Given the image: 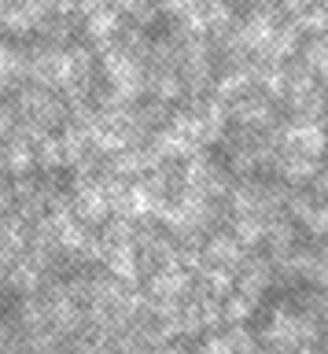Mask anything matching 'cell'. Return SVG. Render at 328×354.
<instances>
[{
  "mask_svg": "<svg viewBox=\"0 0 328 354\" xmlns=\"http://www.w3.org/2000/svg\"><path fill=\"white\" fill-rule=\"evenodd\" d=\"M229 118H236L240 126H247V129H269L273 122H277V111H273L269 104V96L262 100V96H236V100H229Z\"/></svg>",
  "mask_w": 328,
  "mask_h": 354,
  "instance_id": "6da1fadb",
  "label": "cell"
},
{
  "mask_svg": "<svg viewBox=\"0 0 328 354\" xmlns=\"http://www.w3.org/2000/svg\"><path fill=\"white\" fill-rule=\"evenodd\" d=\"M148 292L151 299H184L192 292V273L184 266H162V270L151 273Z\"/></svg>",
  "mask_w": 328,
  "mask_h": 354,
  "instance_id": "7a4b0ae2",
  "label": "cell"
},
{
  "mask_svg": "<svg viewBox=\"0 0 328 354\" xmlns=\"http://www.w3.org/2000/svg\"><path fill=\"white\" fill-rule=\"evenodd\" d=\"M203 259L218 262V266H240L244 262V248H240V240L229 236V232H214V236L203 243Z\"/></svg>",
  "mask_w": 328,
  "mask_h": 354,
  "instance_id": "3957f363",
  "label": "cell"
},
{
  "mask_svg": "<svg viewBox=\"0 0 328 354\" xmlns=\"http://www.w3.org/2000/svg\"><path fill=\"white\" fill-rule=\"evenodd\" d=\"M273 281V262H251L244 273H236V288H240V295L251 299V303H258L262 292L269 288Z\"/></svg>",
  "mask_w": 328,
  "mask_h": 354,
  "instance_id": "277c9868",
  "label": "cell"
},
{
  "mask_svg": "<svg viewBox=\"0 0 328 354\" xmlns=\"http://www.w3.org/2000/svg\"><path fill=\"white\" fill-rule=\"evenodd\" d=\"M273 166H277V170H280V177H284V181H288V185L295 188V185H302V181H310V177L317 174V166H321V162H317V159H313V155H302V151H291V155H280V159H277V162H273Z\"/></svg>",
  "mask_w": 328,
  "mask_h": 354,
  "instance_id": "5b68a950",
  "label": "cell"
},
{
  "mask_svg": "<svg viewBox=\"0 0 328 354\" xmlns=\"http://www.w3.org/2000/svg\"><path fill=\"white\" fill-rule=\"evenodd\" d=\"M299 22H284V26H273V37H269V44H266V59H273V63H280V59H288V55H295L299 52Z\"/></svg>",
  "mask_w": 328,
  "mask_h": 354,
  "instance_id": "8992f818",
  "label": "cell"
},
{
  "mask_svg": "<svg viewBox=\"0 0 328 354\" xmlns=\"http://www.w3.org/2000/svg\"><path fill=\"white\" fill-rule=\"evenodd\" d=\"M151 144H155V151L162 155V159H189L192 151H200V144H195L192 137H184L181 129H162L151 137Z\"/></svg>",
  "mask_w": 328,
  "mask_h": 354,
  "instance_id": "52a82bcc",
  "label": "cell"
},
{
  "mask_svg": "<svg viewBox=\"0 0 328 354\" xmlns=\"http://www.w3.org/2000/svg\"><path fill=\"white\" fill-rule=\"evenodd\" d=\"M122 30V19H118V8H96L85 15V33L93 41H115V33Z\"/></svg>",
  "mask_w": 328,
  "mask_h": 354,
  "instance_id": "ba28073f",
  "label": "cell"
},
{
  "mask_svg": "<svg viewBox=\"0 0 328 354\" xmlns=\"http://www.w3.org/2000/svg\"><path fill=\"white\" fill-rule=\"evenodd\" d=\"M107 170H111L115 177H140L144 174V155H140V144L137 148H118L107 155Z\"/></svg>",
  "mask_w": 328,
  "mask_h": 354,
  "instance_id": "9c48e42d",
  "label": "cell"
},
{
  "mask_svg": "<svg viewBox=\"0 0 328 354\" xmlns=\"http://www.w3.org/2000/svg\"><path fill=\"white\" fill-rule=\"evenodd\" d=\"M266 243H269V251H273V262L284 259V254L295 248V225H291V218L266 221Z\"/></svg>",
  "mask_w": 328,
  "mask_h": 354,
  "instance_id": "30bf717a",
  "label": "cell"
},
{
  "mask_svg": "<svg viewBox=\"0 0 328 354\" xmlns=\"http://www.w3.org/2000/svg\"><path fill=\"white\" fill-rule=\"evenodd\" d=\"M203 284H206V292L211 295H229L236 288V266H218V262H211V266H203Z\"/></svg>",
  "mask_w": 328,
  "mask_h": 354,
  "instance_id": "8fae6325",
  "label": "cell"
},
{
  "mask_svg": "<svg viewBox=\"0 0 328 354\" xmlns=\"http://www.w3.org/2000/svg\"><path fill=\"white\" fill-rule=\"evenodd\" d=\"M233 236L240 240V248H258L266 240V221H262V214H236Z\"/></svg>",
  "mask_w": 328,
  "mask_h": 354,
  "instance_id": "7c38bea8",
  "label": "cell"
},
{
  "mask_svg": "<svg viewBox=\"0 0 328 354\" xmlns=\"http://www.w3.org/2000/svg\"><path fill=\"white\" fill-rule=\"evenodd\" d=\"M8 284H12L15 292L30 295V292H37V288H41V270L26 259V254H23V259H19V262L12 266V270H8Z\"/></svg>",
  "mask_w": 328,
  "mask_h": 354,
  "instance_id": "4fadbf2b",
  "label": "cell"
},
{
  "mask_svg": "<svg viewBox=\"0 0 328 354\" xmlns=\"http://www.w3.org/2000/svg\"><path fill=\"white\" fill-rule=\"evenodd\" d=\"M34 162L41 166V170H63V166H67V155H63V140L59 137H48L45 140H37V151H34Z\"/></svg>",
  "mask_w": 328,
  "mask_h": 354,
  "instance_id": "5bb4252c",
  "label": "cell"
},
{
  "mask_svg": "<svg viewBox=\"0 0 328 354\" xmlns=\"http://www.w3.org/2000/svg\"><path fill=\"white\" fill-rule=\"evenodd\" d=\"M56 240H59V248L63 251H70V254H81L85 248H89V240H93V232L81 225V221H67V225H63L59 232H56Z\"/></svg>",
  "mask_w": 328,
  "mask_h": 354,
  "instance_id": "9a60e30c",
  "label": "cell"
},
{
  "mask_svg": "<svg viewBox=\"0 0 328 354\" xmlns=\"http://www.w3.org/2000/svg\"><path fill=\"white\" fill-rule=\"evenodd\" d=\"M251 88V77H247V71L244 66H236V71H229L225 77H218V85H214V93H218V100H236V96H244Z\"/></svg>",
  "mask_w": 328,
  "mask_h": 354,
  "instance_id": "2e32d148",
  "label": "cell"
},
{
  "mask_svg": "<svg viewBox=\"0 0 328 354\" xmlns=\"http://www.w3.org/2000/svg\"><path fill=\"white\" fill-rule=\"evenodd\" d=\"M4 166H12V174H30L34 170V144H26V140H19L15 137V144L8 148V155H4Z\"/></svg>",
  "mask_w": 328,
  "mask_h": 354,
  "instance_id": "e0dca14e",
  "label": "cell"
},
{
  "mask_svg": "<svg viewBox=\"0 0 328 354\" xmlns=\"http://www.w3.org/2000/svg\"><path fill=\"white\" fill-rule=\"evenodd\" d=\"M251 310H255V303L244 295H222V321H229V325H244V321L251 317Z\"/></svg>",
  "mask_w": 328,
  "mask_h": 354,
  "instance_id": "ac0fdd59",
  "label": "cell"
},
{
  "mask_svg": "<svg viewBox=\"0 0 328 354\" xmlns=\"http://www.w3.org/2000/svg\"><path fill=\"white\" fill-rule=\"evenodd\" d=\"M151 93H155L162 104H177V100L184 96V77H177V74H159L155 82H151Z\"/></svg>",
  "mask_w": 328,
  "mask_h": 354,
  "instance_id": "d6986e66",
  "label": "cell"
},
{
  "mask_svg": "<svg viewBox=\"0 0 328 354\" xmlns=\"http://www.w3.org/2000/svg\"><path fill=\"white\" fill-rule=\"evenodd\" d=\"M302 63L310 66L313 74H321L325 66H328V37H325V33H317V41H310L302 48Z\"/></svg>",
  "mask_w": 328,
  "mask_h": 354,
  "instance_id": "ffe728a7",
  "label": "cell"
},
{
  "mask_svg": "<svg viewBox=\"0 0 328 354\" xmlns=\"http://www.w3.org/2000/svg\"><path fill=\"white\" fill-rule=\"evenodd\" d=\"M195 310H200V321H203V328H222V299L218 295H200L195 299Z\"/></svg>",
  "mask_w": 328,
  "mask_h": 354,
  "instance_id": "44dd1931",
  "label": "cell"
},
{
  "mask_svg": "<svg viewBox=\"0 0 328 354\" xmlns=\"http://www.w3.org/2000/svg\"><path fill=\"white\" fill-rule=\"evenodd\" d=\"M295 22H299V30H306V33H325L328 30V4L325 8L321 4H310Z\"/></svg>",
  "mask_w": 328,
  "mask_h": 354,
  "instance_id": "7402d4cb",
  "label": "cell"
},
{
  "mask_svg": "<svg viewBox=\"0 0 328 354\" xmlns=\"http://www.w3.org/2000/svg\"><path fill=\"white\" fill-rule=\"evenodd\" d=\"M4 26L12 30L15 37H26L30 30H37V22L26 15V8H23V4H15V8H8V11H4Z\"/></svg>",
  "mask_w": 328,
  "mask_h": 354,
  "instance_id": "603a6c76",
  "label": "cell"
},
{
  "mask_svg": "<svg viewBox=\"0 0 328 354\" xmlns=\"http://www.w3.org/2000/svg\"><path fill=\"white\" fill-rule=\"evenodd\" d=\"M118 33H122V30H118ZM118 48H126L129 55H133V59H144L148 48H151V41H148V33L140 30V26H133V30L122 33V44H118Z\"/></svg>",
  "mask_w": 328,
  "mask_h": 354,
  "instance_id": "cb8c5ba5",
  "label": "cell"
},
{
  "mask_svg": "<svg viewBox=\"0 0 328 354\" xmlns=\"http://www.w3.org/2000/svg\"><path fill=\"white\" fill-rule=\"evenodd\" d=\"M12 137L26 140V144H37V140L48 137V126L34 115V118H26V122H15V126H12Z\"/></svg>",
  "mask_w": 328,
  "mask_h": 354,
  "instance_id": "d4e9b609",
  "label": "cell"
},
{
  "mask_svg": "<svg viewBox=\"0 0 328 354\" xmlns=\"http://www.w3.org/2000/svg\"><path fill=\"white\" fill-rule=\"evenodd\" d=\"M133 118H140L144 126H151V122H162V118H170V104H162V100L155 96L151 104L137 107V111H133Z\"/></svg>",
  "mask_w": 328,
  "mask_h": 354,
  "instance_id": "484cf974",
  "label": "cell"
},
{
  "mask_svg": "<svg viewBox=\"0 0 328 354\" xmlns=\"http://www.w3.org/2000/svg\"><path fill=\"white\" fill-rule=\"evenodd\" d=\"M45 85H23V88H19V107H23V111H37L41 104H45Z\"/></svg>",
  "mask_w": 328,
  "mask_h": 354,
  "instance_id": "4316f807",
  "label": "cell"
},
{
  "mask_svg": "<svg viewBox=\"0 0 328 354\" xmlns=\"http://www.w3.org/2000/svg\"><path fill=\"white\" fill-rule=\"evenodd\" d=\"M23 71H26V59H23V55L0 44V77H8V74H23Z\"/></svg>",
  "mask_w": 328,
  "mask_h": 354,
  "instance_id": "83f0119b",
  "label": "cell"
},
{
  "mask_svg": "<svg viewBox=\"0 0 328 354\" xmlns=\"http://www.w3.org/2000/svg\"><path fill=\"white\" fill-rule=\"evenodd\" d=\"M222 339H225V351H255V347H258V343L251 339V336H247V332L240 328V325H233V328H229Z\"/></svg>",
  "mask_w": 328,
  "mask_h": 354,
  "instance_id": "f1b7e54d",
  "label": "cell"
},
{
  "mask_svg": "<svg viewBox=\"0 0 328 354\" xmlns=\"http://www.w3.org/2000/svg\"><path fill=\"white\" fill-rule=\"evenodd\" d=\"M122 11H129V15H137L140 22H151L155 19V8H151V0H115Z\"/></svg>",
  "mask_w": 328,
  "mask_h": 354,
  "instance_id": "f546056e",
  "label": "cell"
},
{
  "mask_svg": "<svg viewBox=\"0 0 328 354\" xmlns=\"http://www.w3.org/2000/svg\"><path fill=\"white\" fill-rule=\"evenodd\" d=\"M302 225L310 229L313 236H328V203H321V207H313V210H310V218H306Z\"/></svg>",
  "mask_w": 328,
  "mask_h": 354,
  "instance_id": "4dcf8cb0",
  "label": "cell"
},
{
  "mask_svg": "<svg viewBox=\"0 0 328 354\" xmlns=\"http://www.w3.org/2000/svg\"><path fill=\"white\" fill-rule=\"evenodd\" d=\"M284 207H288V214H291L295 221H306V218H310V210H313V199H310V196H295V192H291Z\"/></svg>",
  "mask_w": 328,
  "mask_h": 354,
  "instance_id": "1f68e13d",
  "label": "cell"
},
{
  "mask_svg": "<svg viewBox=\"0 0 328 354\" xmlns=\"http://www.w3.org/2000/svg\"><path fill=\"white\" fill-rule=\"evenodd\" d=\"M19 177V181L12 185V196L15 199H26V196H37V181H30V177L26 174H15Z\"/></svg>",
  "mask_w": 328,
  "mask_h": 354,
  "instance_id": "d6a6232c",
  "label": "cell"
},
{
  "mask_svg": "<svg viewBox=\"0 0 328 354\" xmlns=\"http://www.w3.org/2000/svg\"><path fill=\"white\" fill-rule=\"evenodd\" d=\"M306 8H310V0H280V11H284V15H291V19H299Z\"/></svg>",
  "mask_w": 328,
  "mask_h": 354,
  "instance_id": "836d02e7",
  "label": "cell"
},
{
  "mask_svg": "<svg viewBox=\"0 0 328 354\" xmlns=\"http://www.w3.org/2000/svg\"><path fill=\"white\" fill-rule=\"evenodd\" d=\"M310 181H313V192L328 199V170H321V166H317V174L310 177Z\"/></svg>",
  "mask_w": 328,
  "mask_h": 354,
  "instance_id": "e575fe53",
  "label": "cell"
},
{
  "mask_svg": "<svg viewBox=\"0 0 328 354\" xmlns=\"http://www.w3.org/2000/svg\"><path fill=\"white\" fill-rule=\"evenodd\" d=\"M12 126H15V115L8 107H0V137H8L12 133Z\"/></svg>",
  "mask_w": 328,
  "mask_h": 354,
  "instance_id": "d590c367",
  "label": "cell"
},
{
  "mask_svg": "<svg viewBox=\"0 0 328 354\" xmlns=\"http://www.w3.org/2000/svg\"><path fill=\"white\" fill-rule=\"evenodd\" d=\"M74 4H78V11H81V15H89V11H96V8H104L107 0H74Z\"/></svg>",
  "mask_w": 328,
  "mask_h": 354,
  "instance_id": "8d00e7d4",
  "label": "cell"
},
{
  "mask_svg": "<svg viewBox=\"0 0 328 354\" xmlns=\"http://www.w3.org/2000/svg\"><path fill=\"white\" fill-rule=\"evenodd\" d=\"M15 203V196H12V188H8V185H0V214H4V210L8 207H12Z\"/></svg>",
  "mask_w": 328,
  "mask_h": 354,
  "instance_id": "74e56055",
  "label": "cell"
},
{
  "mask_svg": "<svg viewBox=\"0 0 328 354\" xmlns=\"http://www.w3.org/2000/svg\"><path fill=\"white\" fill-rule=\"evenodd\" d=\"M317 77H321V85L328 88V66H325V71H321V74H317Z\"/></svg>",
  "mask_w": 328,
  "mask_h": 354,
  "instance_id": "f35d334b",
  "label": "cell"
},
{
  "mask_svg": "<svg viewBox=\"0 0 328 354\" xmlns=\"http://www.w3.org/2000/svg\"><path fill=\"white\" fill-rule=\"evenodd\" d=\"M4 8H8V0H0V11H4Z\"/></svg>",
  "mask_w": 328,
  "mask_h": 354,
  "instance_id": "ab89813d",
  "label": "cell"
},
{
  "mask_svg": "<svg viewBox=\"0 0 328 354\" xmlns=\"http://www.w3.org/2000/svg\"><path fill=\"white\" fill-rule=\"evenodd\" d=\"M0 170H4V155H0Z\"/></svg>",
  "mask_w": 328,
  "mask_h": 354,
  "instance_id": "60d3db41",
  "label": "cell"
},
{
  "mask_svg": "<svg viewBox=\"0 0 328 354\" xmlns=\"http://www.w3.org/2000/svg\"><path fill=\"white\" fill-rule=\"evenodd\" d=\"M325 111H328V104H325Z\"/></svg>",
  "mask_w": 328,
  "mask_h": 354,
  "instance_id": "b9f144b4",
  "label": "cell"
}]
</instances>
